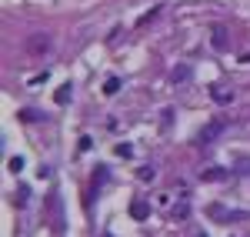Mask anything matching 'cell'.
<instances>
[{"label":"cell","mask_w":250,"mask_h":237,"mask_svg":"<svg viewBox=\"0 0 250 237\" xmlns=\"http://www.w3.org/2000/svg\"><path fill=\"white\" fill-rule=\"evenodd\" d=\"M50 47H54V37H50V34H34V37L23 43V50H27L30 57H43V54H50Z\"/></svg>","instance_id":"cell-1"},{"label":"cell","mask_w":250,"mask_h":237,"mask_svg":"<svg viewBox=\"0 0 250 237\" xmlns=\"http://www.w3.org/2000/svg\"><path fill=\"white\" fill-rule=\"evenodd\" d=\"M137 177H140V180H154L157 171H154V167H140V171H137Z\"/></svg>","instance_id":"cell-12"},{"label":"cell","mask_w":250,"mask_h":237,"mask_svg":"<svg viewBox=\"0 0 250 237\" xmlns=\"http://www.w3.org/2000/svg\"><path fill=\"white\" fill-rule=\"evenodd\" d=\"M224 177H227L224 167H207V171L200 174V180H210V184H217V180H224Z\"/></svg>","instance_id":"cell-5"},{"label":"cell","mask_w":250,"mask_h":237,"mask_svg":"<svg viewBox=\"0 0 250 237\" xmlns=\"http://www.w3.org/2000/svg\"><path fill=\"white\" fill-rule=\"evenodd\" d=\"M90 147H94V140H90L87 134H83V137H80V151H90Z\"/></svg>","instance_id":"cell-17"},{"label":"cell","mask_w":250,"mask_h":237,"mask_svg":"<svg viewBox=\"0 0 250 237\" xmlns=\"http://www.w3.org/2000/svg\"><path fill=\"white\" fill-rule=\"evenodd\" d=\"M197 237H204V234H197Z\"/></svg>","instance_id":"cell-19"},{"label":"cell","mask_w":250,"mask_h":237,"mask_svg":"<svg viewBox=\"0 0 250 237\" xmlns=\"http://www.w3.org/2000/svg\"><path fill=\"white\" fill-rule=\"evenodd\" d=\"M233 171H237L240 177H247V174H250V157H237V160H233Z\"/></svg>","instance_id":"cell-10"},{"label":"cell","mask_w":250,"mask_h":237,"mask_svg":"<svg viewBox=\"0 0 250 237\" xmlns=\"http://www.w3.org/2000/svg\"><path fill=\"white\" fill-rule=\"evenodd\" d=\"M7 167H10L14 174H20V171H23V157H10V164H7Z\"/></svg>","instance_id":"cell-15"},{"label":"cell","mask_w":250,"mask_h":237,"mask_svg":"<svg viewBox=\"0 0 250 237\" xmlns=\"http://www.w3.org/2000/svg\"><path fill=\"white\" fill-rule=\"evenodd\" d=\"M130 217L134 220H147L150 217V204H147V200H134V204H130Z\"/></svg>","instance_id":"cell-3"},{"label":"cell","mask_w":250,"mask_h":237,"mask_svg":"<svg viewBox=\"0 0 250 237\" xmlns=\"http://www.w3.org/2000/svg\"><path fill=\"white\" fill-rule=\"evenodd\" d=\"M170 80H173V84H187V80H190V67H187V64H180V67L170 74Z\"/></svg>","instance_id":"cell-6"},{"label":"cell","mask_w":250,"mask_h":237,"mask_svg":"<svg viewBox=\"0 0 250 237\" xmlns=\"http://www.w3.org/2000/svg\"><path fill=\"white\" fill-rule=\"evenodd\" d=\"M240 60H244V64H250V50H247V54H240Z\"/></svg>","instance_id":"cell-18"},{"label":"cell","mask_w":250,"mask_h":237,"mask_svg":"<svg viewBox=\"0 0 250 237\" xmlns=\"http://www.w3.org/2000/svg\"><path fill=\"white\" fill-rule=\"evenodd\" d=\"M117 157H134V147L130 144H117Z\"/></svg>","instance_id":"cell-13"},{"label":"cell","mask_w":250,"mask_h":237,"mask_svg":"<svg viewBox=\"0 0 250 237\" xmlns=\"http://www.w3.org/2000/svg\"><path fill=\"white\" fill-rule=\"evenodd\" d=\"M67 100H70V87L63 84V87H60V90H57V104H67Z\"/></svg>","instance_id":"cell-14"},{"label":"cell","mask_w":250,"mask_h":237,"mask_svg":"<svg viewBox=\"0 0 250 237\" xmlns=\"http://www.w3.org/2000/svg\"><path fill=\"white\" fill-rule=\"evenodd\" d=\"M157 14H160V7H150V10H147V14H144V17L137 20V27H147V23H150V20H154Z\"/></svg>","instance_id":"cell-11"},{"label":"cell","mask_w":250,"mask_h":237,"mask_svg":"<svg viewBox=\"0 0 250 237\" xmlns=\"http://www.w3.org/2000/svg\"><path fill=\"white\" fill-rule=\"evenodd\" d=\"M17 117H20V120H27V124H37V120H43V114H40V110H34V107H23Z\"/></svg>","instance_id":"cell-7"},{"label":"cell","mask_w":250,"mask_h":237,"mask_svg":"<svg viewBox=\"0 0 250 237\" xmlns=\"http://www.w3.org/2000/svg\"><path fill=\"white\" fill-rule=\"evenodd\" d=\"M213 47H217V50H227V27H224V23L213 27Z\"/></svg>","instance_id":"cell-4"},{"label":"cell","mask_w":250,"mask_h":237,"mask_svg":"<svg viewBox=\"0 0 250 237\" xmlns=\"http://www.w3.org/2000/svg\"><path fill=\"white\" fill-rule=\"evenodd\" d=\"M224 130H227V120H213V124H207V127L197 134V144H213Z\"/></svg>","instance_id":"cell-2"},{"label":"cell","mask_w":250,"mask_h":237,"mask_svg":"<svg viewBox=\"0 0 250 237\" xmlns=\"http://www.w3.org/2000/svg\"><path fill=\"white\" fill-rule=\"evenodd\" d=\"M117 90H120V77H107L104 80V94H107V97H114Z\"/></svg>","instance_id":"cell-9"},{"label":"cell","mask_w":250,"mask_h":237,"mask_svg":"<svg viewBox=\"0 0 250 237\" xmlns=\"http://www.w3.org/2000/svg\"><path fill=\"white\" fill-rule=\"evenodd\" d=\"M233 97H237V94L227 90V87H217V90H213V100H217V104H230Z\"/></svg>","instance_id":"cell-8"},{"label":"cell","mask_w":250,"mask_h":237,"mask_svg":"<svg viewBox=\"0 0 250 237\" xmlns=\"http://www.w3.org/2000/svg\"><path fill=\"white\" fill-rule=\"evenodd\" d=\"M27 194H30V191H27V187H20V191H17V204H20V207H23V204H27Z\"/></svg>","instance_id":"cell-16"}]
</instances>
